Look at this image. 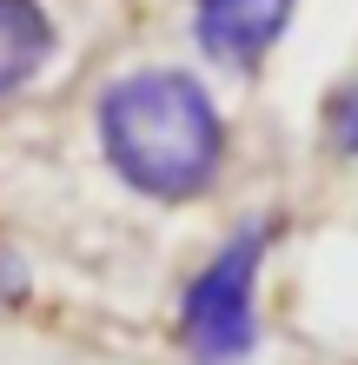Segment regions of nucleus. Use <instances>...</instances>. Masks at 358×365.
Listing matches in <instances>:
<instances>
[{
	"label": "nucleus",
	"instance_id": "obj_1",
	"mask_svg": "<svg viewBox=\"0 0 358 365\" xmlns=\"http://www.w3.org/2000/svg\"><path fill=\"white\" fill-rule=\"evenodd\" d=\"M100 146L146 200H199L226 166V120L193 73L139 67L100 93Z\"/></svg>",
	"mask_w": 358,
	"mask_h": 365
},
{
	"label": "nucleus",
	"instance_id": "obj_2",
	"mask_svg": "<svg viewBox=\"0 0 358 365\" xmlns=\"http://www.w3.org/2000/svg\"><path fill=\"white\" fill-rule=\"evenodd\" d=\"M272 252V226L252 220L206 259L179 292V346L193 365H239L259 346V266Z\"/></svg>",
	"mask_w": 358,
	"mask_h": 365
},
{
	"label": "nucleus",
	"instance_id": "obj_3",
	"mask_svg": "<svg viewBox=\"0 0 358 365\" xmlns=\"http://www.w3.org/2000/svg\"><path fill=\"white\" fill-rule=\"evenodd\" d=\"M292 0H199V47L233 73H252L279 47Z\"/></svg>",
	"mask_w": 358,
	"mask_h": 365
},
{
	"label": "nucleus",
	"instance_id": "obj_4",
	"mask_svg": "<svg viewBox=\"0 0 358 365\" xmlns=\"http://www.w3.org/2000/svg\"><path fill=\"white\" fill-rule=\"evenodd\" d=\"M47 60H53V20L40 14V0H0V100L40 80Z\"/></svg>",
	"mask_w": 358,
	"mask_h": 365
},
{
	"label": "nucleus",
	"instance_id": "obj_5",
	"mask_svg": "<svg viewBox=\"0 0 358 365\" xmlns=\"http://www.w3.org/2000/svg\"><path fill=\"white\" fill-rule=\"evenodd\" d=\"M325 133H332V146H339V153L358 160V80H345V87L325 100Z\"/></svg>",
	"mask_w": 358,
	"mask_h": 365
}]
</instances>
